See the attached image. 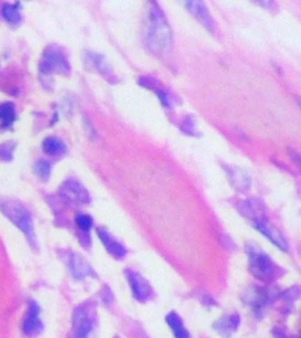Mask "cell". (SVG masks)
Wrapping results in <instances>:
<instances>
[{
	"mask_svg": "<svg viewBox=\"0 0 301 338\" xmlns=\"http://www.w3.org/2000/svg\"><path fill=\"white\" fill-rule=\"evenodd\" d=\"M145 37L147 48L155 54L166 53L172 46L171 28L164 12L157 3L152 4L148 13Z\"/></svg>",
	"mask_w": 301,
	"mask_h": 338,
	"instance_id": "6da1fadb",
	"label": "cell"
},
{
	"mask_svg": "<svg viewBox=\"0 0 301 338\" xmlns=\"http://www.w3.org/2000/svg\"><path fill=\"white\" fill-rule=\"evenodd\" d=\"M1 209L18 227L21 228V231H23L26 235H28L29 238L31 237L34 234L33 225L30 215L28 211L25 209L24 206L15 201L8 200L2 202Z\"/></svg>",
	"mask_w": 301,
	"mask_h": 338,
	"instance_id": "7a4b0ae2",
	"label": "cell"
},
{
	"mask_svg": "<svg viewBox=\"0 0 301 338\" xmlns=\"http://www.w3.org/2000/svg\"><path fill=\"white\" fill-rule=\"evenodd\" d=\"M40 70L43 74H49L59 72L67 74L70 72V65L67 57L60 49L51 47L46 50L40 63Z\"/></svg>",
	"mask_w": 301,
	"mask_h": 338,
	"instance_id": "3957f363",
	"label": "cell"
},
{
	"mask_svg": "<svg viewBox=\"0 0 301 338\" xmlns=\"http://www.w3.org/2000/svg\"><path fill=\"white\" fill-rule=\"evenodd\" d=\"M250 261L253 273L260 279H269L275 274L273 262L263 253L253 251Z\"/></svg>",
	"mask_w": 301,
	"mask_h": 338,
	"instance_id": "277c9868",
	"label": "cell"
},
{
	"mask_svg": "<svg viewBox=\"0 0 301 338\" xmlns=\"http://www.w3.org/2000/svg\"><path fill=\"white\" fill-rule=\"evenodd\" d=\"M60 190L65 198L75 204H84L88 202L89 198L88 192L82 185L73 180L64 182Z\"/></svg>",
	"mask_w": 301,
	"mask_h": 338,
	"instance_id": "5b68a950",
	"label": "cell"
},
{
	"mask_svg": "<svg viewBox=\"0 0 301 338\" xmlns=\"http://www.w3.org/2000/svg\"><path fill=\"white\" fill-rule=\"evenodd\" d=\"M42 321L39 317V308L35 302H31L28 313L26 314L22 328L26 335H35L42 329Z\"/></svg>",
	"mask_w": 301,
	"mask_h": 338,
	"instance_id": "8992f818",
	"label": "cell"
},
{
	"mask_svg": "<svg viewBox=\"0 0 301 338\" xmlns=\"http://www.w3.org/2000/svg\"><path fill=\"white\" fill-rule=\"evenodd\" d=\"M74 333L75 338H88L93 330V321L84 311H76L74 314Z\"/></svg>",
	"mask_w": 301,
	"mask_h": 338,
	"instance_id": "52a82bcc",
	"label": "cell"
},
{
	"mask_svg": "<svg viewBox=\"0 0 301 338\" xmlns=\"http://www.w3.org/2000/svg\"><path fill=\"white\" fill-rule=\"evenodd\" d=\"M187 7L190 12L203 23L205 27L212 30L214 28L213 20L211 19L210 12L205 4L202 1H189L187 2Z\"/></svg>",
	"mask_w": 301,
	"mask_h": 338,
	"instance_id": "ba28073f",
	"label": "cell"
},
{
	"mask_svg": "<svg viewBox=\"0 0 301 338\" xmlns=\"http://www.w3.org/2000/svg\"><path fill=\"white\" fill-rule=\"evenodd\" d=\"M97 234L111 254L115 255L117 257H122L123 255L126 254V250L124 249L122 246L119 244L118 241H115L112 237V235L109 234L108 232H106L103 228H98Z\"/></svg>",
	"mask_w": 301,
	"mask_h": 338,
	"instance_id": "9c48e42d",
	"label": "cell"
},
{
	"mask_svg": "<svg viewBox=\"0 0 301 338\" xmlns=\"http://www.w3.org/2000/svg\"><path fill=\"white\" fill-rule=\"evenodd\" d=\"M130 281L133 286V292L138 299L147 300L150 296L151 289L147 282L138 274L131 273L129 275Z\"/></svg>",
	"mask_w": 301,
	"mask_h": 338,
	"instance_id": "30bf717a",
	"label": "cell"
},
{
	"mask_svg": "<svg viewBox=\"0 0 301 338\" xmlns=\"http://www.w3.org/2000/svg\"><path fill=\"white\" fill-rule=\"evenodd\" d=\"M258 227L263 234H266L271 241H274L276 244L279 246V248H286V243L284 242V239L281 236L280 233L274 228L271 225L267 223L265 221H259Z\"/></svg>",
	"mask_w": 301,
	"mask_h": 338,
	"instance_id": "8fae6325",
	"label": "cell"
},
{
	"mask_svg": "<svg viewBox=\"0 0 301 338\" xmlns=\"http://www.w3.org/2000/svg\"><path fill=\"white\" fill-rule=\"evenodd\" d=\"M42 148L46 154L56 155L64 153L67 147L62 140L56 137H49L42 143Z\"/></svg>",
	"mask_w": 301,
	"mask_h": 338,
	"instance_id": "7c38bea8",
	"label": "cell"
},
{
	"mask_svg": "<svg viewBox=\"0 0 301 338\" xmlns=\"http://www.w3.org/2000/svg\"><path fill=\"white\" fill-rule=\"evenodd\" d=\"M167 321H168L170 327L172 328V330L174 332L176 338H191L189 333L186 330L185 326L183 325L182 321L180 320V318L177 314H174V313L169 314L168 317H167Z\"/></svg>",
	"mask_w": 301,
	"mask_h": 338,
	"instance_id": "4fadbf2b",
	"label": "cell"
},
{
	"mask_svg": "<svg viewBox=\"0 0 301 338\" xmlns=\"http://www.w3.org/2000/svg\"><path fill=\"white\" fill-rule=\"evenodd\" d=\"M0 119L3 122L4 127H10L15 119V111L12 103H3L0 105Z\"/></svg>",
	"mask_w": 301,
	"mask_h": 338,
	"instance_id": "5bb4252c",
	"label": "cell"
},
{
	"mask_svg": "<svg viewBox=\"0 0 301 338\" xmlns=\"http://www.w3.org/2000/svg\"><path fill=\"white\" fill-rule=\"evenodd\" d=\"M2 13H3V16L6 19V21L10 23L17 24L21 21V14L15 6L5 5Z\"/></svg>",
	"mask_w": 301,
	"mask_h": 338,
	"instance_id": "9a60e30c",
	"label": "cell"
},
{
	"mask_svg": "<svg viewBox=\"0 0 301 338\" xmlns=\"http://www.w3.org/2000/svg\"><path fill=\"white\" fill-rule=\"evenodd\" d=\"M72 269L74 272V276L77 277L78 279H81L84 274H87L88 272V268H85V264L83 263L81 258L74 255L72 259Z\"/></svg>",
	"mask_w": 301,
	"mask_h": 338,
	"instance_id": "2e32d148",
	"label": "cell"
},
{
	"mask_svg": "<svg viewBox=\"0 0 301 338\" xmlns=\"http://www.w3.org/2000/svg\"><path fill=\"white\" fill-rule=\"evenodd\" d=\"M230 174L231 179L233 180V182L235 184L238 185V188L242 187L243 188H245L246 185L249 184V181L246 180L245 174L238 168H230Z\"/></svg>",
	"mask_w": 301,
	"mask_h": 338,
	"instance_id": "e0dca14e",
	"label": "cell"
},
{
	"mask_svg": "<svg viewBox=\"0 0 301 338\" xmlns=\"http://www.w3.org/2000/svg\"><path fill=\"white\" fill-rule=\"evenodd\" d=\"M35 174L42 180H47L49 177L52 166L48 161H41L35 164Z\"/></svg>",
	"mask_w": 301,
	"mask_h": 338,
	"instance_id": "ac0fdd59",
	"label": "cell"
},
{
	"mask_svg": "<svg viewBox=\"0 0 301 338\" xmlns=\"http://www.w3.org/2000/svg\"><path fill=\"white\" fill-rule=\"evenodd\" d=\"M14 148V144L5 143L0 146V160L8 161L13 158V150Z\"/></svg>",
	"mask_w": 301,
	"mask_h": 338,
	"instance_id": "d6986e66",
	"label": "cell"
},
{
	"mask_svg": "<svg viewBox=\"0 0 301 338\" xmlns=\"http://www.w3.org/2000/svg\"><path fill=\"white\" fill-rule=\"evenodd\" d=\"M77 225L82 230L87 231L92 227V219L88 215H80L77 217Z\"/></svg>",
	"mask_w": 301,
	"mask_h": 338,
	"instance_id": "ffe728a7",
	"label": "cell"
}]
</instances>
